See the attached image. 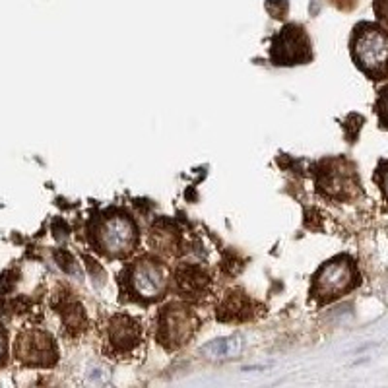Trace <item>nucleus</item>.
Listing matches in <instances>:
<instances>
[{"mask_svg": "<svg viewBox=\"0 0 388 388\" xmlns=\"http://www.w3.org/2000/svg\"><path fill=\"white\" fill-rule=\"evenodd\" d=\"M350 52L355 66L375 82L388 78V31L379 24L359 22L352 31Z\"/></svg>", "mask_w": 388, "mask_h": 388, "instance_id": "nucleus-1", "label": "nucleus"}, {"mask_svg": "<svg viewBox=\"0 0 388 388\" xmlns=\"http://www.w3.org/2000/svg\"><path fill=\"white\" fill-rule=\"evenodd\" d=\"M361 278L355 266V260L347 254H338L326 264H322L320 270L312 278L310 285V297L317 299L320 305L332 303L340 299L342 295L354 292L359 285Z\"/></svg>", "mask_w": 388, "mask_h": 388, "instance_id": "nucleus-2", "label": "nucleus"}, {"mask_svg": "<svg viewBox=\"0 0 388 388\" xmlns=\"http://www.w3.org/2000/svg\"><path fill=\"white\" fill-rule=\"evenodd\" d=\"M94 241L97 249L113 259L129 257L138 245V229L134 222L124 214H107L94 229Z\"/></svg>", "mask_w": 388, "mask_h": 388, "instance_id": "nucleus-3", "label": "nucleus"}, {"mask_svg": "<svg viewBox=\"0 0 388 388\" xmlns=\"http://www.w3.org/2000/svg\"><path fill=\"white\" fill-rule=\"evenodd\" d=\"M272 62L278 66L305 64L312 59L307 31L297 24H287L272 37Z\"/></svg>", "mask_w": 388, "mask_h": 388, "instance_id": "nucleus-4", "label": "nucleus"}, {"mask_svg": "<svg viewBox=\"0 0 388 388\" xmlns=\"http://www.w3.org/2000/svg\"><path fill=\"white\" fill-rule=\"evenodd\" d=\"M130 292L144 301H157L167 289V272L155 260L142 259L127 270Z\"/></svg>", "mask_w": 388, "mask_h": 388, "instance_id": "nucleus-5", "label": "nucleus"}, {"mask_svg": "<svg viewBox=\"0 0 388 388\" xmlns=\"http://www.w3.org/2000/svg\"><path fill=\"white\" fill-rule=\"evenodd\" d=\"M319 189L330 199L344 200L354 196V190L359 189V181L355 177L354 165L345 159H328L324 161L319 179Z\"/></svg>", "mask_w": 388, "mask_h": 388, "instance_id": "nucleus-6", "label": "nucleus"}, {"mask_svg": "<svg viewBox=\"0 0 388 388\" xmlns=\"http://www.w3.org/2000/svg\"><path fill=\"white\" fill-rule=\"evenodd\" d=\"M194 330H196L194 315L181 305H169L159 317V342L167 347L187 344Z\"/></svg>", "mask_w": 388, "mask_h": 388, "instance_id": "nucleus-7", "label": "nucleus"}, {"mask_svg": "<svg viewBox=\"0 0 388 388\" xmlns=\"http://www.w3.org/2000/svg\"><path fill=\"white\" fill-rule=\"evenodd\" d=\"M17 347H22V359L31 365H43L49 367L57 361V347L52 344V338L43 334V332H34L22 336V342L17 344Z\"/></svg>", "mask_w": 388, "mask_h": 388, "instance_id": "nucleus-8", "label": "nucleus"}, {"mask_svg": "<svg viewBox=\"0 0 388 388\" xmlns=\"http://www.w3.org/2000/svg\"><path fill=\"white\" fill-rule=\"evenodd\" d=\"M109 342L117 352H129L140 342V324L124 315L113 317L109 322Z\"/></svg>", "mask_w": 388, "mask_h": 388, "instance_id": "nucleus-9", "label": "nucleus"}, {"mask_svg": "<svg viewBox=\"0 0 388 388\" xmlns=\"http://www.w3.org/2000/svg\"><path fill=\"white\" fill-rule=\"evenodd\" d=\"M245 347V340L241 336H229L214 340L202 347V354L212 357V359H233L241 354Z\"/></svg>", "mask_w": 388, "mask_h": 388, "instance_id": "nucleus-10", "label": "nucleus"}, {"mask_svg": "<svg viewBox=\"0 0 388 388\" xmlns=\"http://www.w3.org/2000/svg\"><path fill=\"white\" fill-rule=\"evenodd\" d=\"M377 113H379L380 127L388 130V86H385L379 92V99H377Z\"/></svg>", "mask_w": 388, "mask_h": 388, "instance_id": "nucleus-11", "label": "nucleus"}, {"mask_svg": "<svg viewBox=\"0 0 388 388\" xmlns=\"http://www.w3.org/2000/svg\"><path fill=\"white\" fill-rule=\"evenodd\" d=\"M375 179L379 182V189L380 192H382V196H385V200L388 202V161H382V164L379 165Z\"/></svg>", "mask_w": 388, "mask_h": 388, "instance_id": "nucleus-12", "label": "nucleus"}, {"mask_svg": "<svg viewBox=\"0 0 388 388\" xmlns=\"http://www.w3.org/2000/svg\"><path fill=\"white\" fill-rule=\"evenodd\" d=\"M373 8L380 22L388 26V0H373Z\"/></svg>", "mask_w": 388, "mask_h": 388, "instance_id": "nucleus-13", "label": "nucleus"}, {"mask_svg": "<svg viewBox=\"0 0 388 388\" xmlns=\"http://www.w3.org/2000/svg\"><path fill=\"white\" fill-rule=\"evenodd\" d=\"M4 354H6V338H4V332L0 330V361L4 359Z\"/></svg>", "mask_w": 388, "mask_h": 388, "instance_id": "nucleus-14", "label": "nucleus"}]
</instances>
